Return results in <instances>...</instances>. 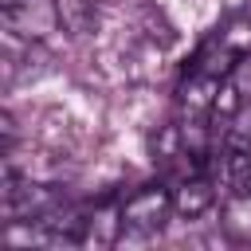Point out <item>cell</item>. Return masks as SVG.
<instances>
[{"label":"cell","instance_id":"obj_1","mask_svg":"<svg viewBox=\"0 0 251 251\" xmlns=\"http://www.w3.org/2000/svg\"><path fill=\"white\" fill-rule=\"evenodd\" d=\"M0 24L20 39L47 43L55 31H63V12L59 0H0Z\"/></svg>","mask_w":251,"mask_h":251},{"label":"cell","instance_id":"obj_2","mask_svg":"<svg viewBox=\"0 0 251 251\" xmlns=\"http://www.w3.org/2000/svg\"><path fill=\"white\" fill-rule=\"evenodd\" d=\"M173 212H176L173 192L165 184H145L122 200V220H126V231H133V235H157Z\"/></svg>","mask_w":251,"mask_h":251},{"label":"cell","instance_id":"obj_3","mask_svg":"<svg viewBox=\"0 0 251 251\" xmlns=\"http://www.w3.org/2000/svg\"><path fill=\"white\" fill-rule=\"evenodd\" d=\"M212 204H216V188H212L208 176H184V180L173 188V208H176V216H184V220H200Z\"/></svg>","mask_w":251,"mask_h":251},{"label":"cell","instance_id":"obj_4","mask_svg":"<svg viewBox=\"0 0 251 251\" xmlns=\"http://www.w3.org/2000/svg\"><path fill=\"white\" fill-rule=\"evenodd\" d=\"M220 82H224V78L192 67L188 78L180 82V106H184L188 114H212V102H216V94H220Z\"/></svg>","mask_w":251,"mask_h":251},{"label":"cell","instance_id":"obj_5","mask_svg":"<svg viewBox=\"0 0 251 251\" xmlns=\"http://www.w3.org/2000/svg\"><path fill=\"white\" fill-rule=\"evenodd\" d=\"M220 227L231 243H251V192H231L220 216Z\"/></svg>","mask_w":251,"mask_h":251},{"label":"cell","instance_id":"obj_6","mask_svg":"<svg viewBox=\"0 0 251 251\" xmlns=\"http://www.w3.org/2000/svg\"><path fill=\"white\" fill-rule=\"evenodd\" d=\"M126 235V220H122V204L118 208H94L86 216V235L82 243H98V247H110Z\"/></svg>","mask_w":251,"mask_h":251},{"label":"cell","instance_id":"obj_7","mask_svg":"<svg viewBox=\"0 0 251 251\" xmlns=\"http://www.w3.org/2000/svg\"><path fill=\"white\" fill-rule=\"evenodd\" d=\"M59 12H63V31L71 35H90L98 27V4L90 0H59Z\"/></svg>","mask_w":251,"mask_h":251},{"label":"cell","instance_id":"obj_8","mask_svg":"<svg viewBox=\"0 0 251 251\" xmlns=\"http://www.w3.org/2000/svg\"><path fill=\"white\" fill-rule=\"evenodd\" d=\"M231 129H235V137H243V141H251V98H243V106H239V114H235V122H231Z\"/></svg>","mask_w":251,"mask_h":251},{"label":"cell","instance_id":"obj_9","mask_svg":"<svg viewBox=\"0 0 251 251\" xmlns=\"http://www.w3.org/2000/svg\"><path fill=\"white\" fill-rule=\"evenodd\" d=\"M90 4H98V8H106V4H118V0H90Z\"/></svg>","mask_w":251,"mask_h":251}]
</instances>
